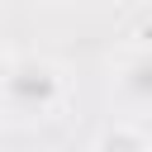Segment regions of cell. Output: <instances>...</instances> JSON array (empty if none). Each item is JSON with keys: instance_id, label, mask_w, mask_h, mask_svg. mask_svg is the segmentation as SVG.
Segmentation results:
<instances>
[{"instance_id": "cell-1", "label": "cell", "mask_w": 152, "mask_h": 152, "mask_svg": "<svg viewBox=\"0 0 152 152\" xmlns=\"http://www.w3.org/2000/svg\"><path fill=\"white\" fill-rule=\"evenodd\" d=\"M57 95H62V86L48 62H14L0 81V100L14 114H48L57 104Z\"/></svg>"}, {"instance_id": "cell-2", "label": "cell", "mask_w": 152, "mask_h": 152, "mask_svg": "<svg viewBox=\"0 0 152 152\" xmlns=\"http://www.w3.org/2000/svg\"><path fill=\"white\" fill-rule=\"evenodd\" d=\"M119 90H124L128 104L152 109V52H138V57L124 62V71H119Z\"/></svg>"}, {"instance_id": "cell-3", "label": "cell", "mask_w": 152, "mask_h": 152, "mask_svg": "<svg viewBox=\"0 0 152 152\" xmlns=\"http://www.w3.org/2000/svg\"><path fill=\"white\" fill-rule=\"evenodd\" d=\"M100 152H147V142L133 133V128H109L100 138Z\"/></svg>"}]
</instances>
